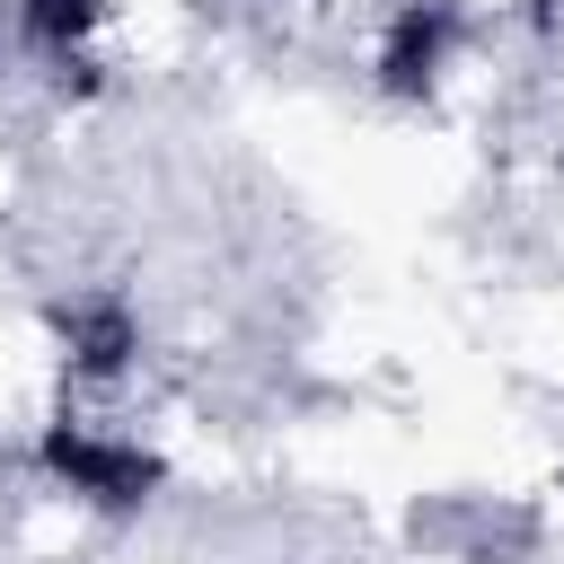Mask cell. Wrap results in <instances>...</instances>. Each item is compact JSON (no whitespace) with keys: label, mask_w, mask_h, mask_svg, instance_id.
<instances>
[{"label":"cell","mask_w":564,"mask_h":564,"mask_svg":"<svg viewBox=\"0 0 564 564\" xmlns=\"http://www.w3.org/2000/svg\"><path fill=\"white\" fill-rule=\"evenodd\" d=\"M44 467L88 502H141L159 485V458L141 441H97V432H44Z\"/></svg>","instance_id":"1"},{"label":"cell","mask_w":564,"mask_h":564,"mask_svg":"<svg viewBox=\"0 0 564 564\" xmlns=\"http://www.w3.org/2000/svg\"><path fill=\"white\" fill-rule=\"evenodd\" d=\"M441 44H449V9H405L397 18V35H388V88H423L432 70H441Z\"/></svg>","instance_id":"2"},{"label":"cell","mask_w":564,"mask_h":564,"mask_svg":"<svg viewBox=\"0 0 564 564\" xmlns=\"http://www.w3.org/2000/svg\"><path fill=\"white\" fill-rule=\"evenodd\" d=\"M62 335L79 344V370H123V352H132V317H123L115 300L70 308V317H62Z\"/></svg>","instance_id":"3"}]
</instances>
